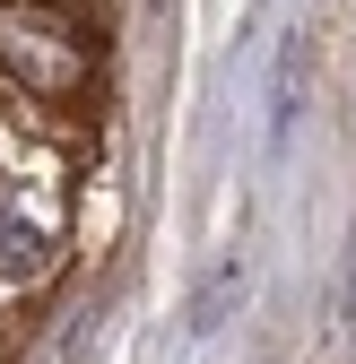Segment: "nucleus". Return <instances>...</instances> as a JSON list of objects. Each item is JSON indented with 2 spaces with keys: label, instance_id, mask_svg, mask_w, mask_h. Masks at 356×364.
<instances>
[{
  "label": "nucleus",
  "instance_id": "nucleus-1",
  "mask_svg": "<svg viewBox=\"0 0 356 364\" xmlns=\"http://www.w3.org/2000/svg\"><path fill=\"white\" fill-rule=\"evenodd\" d=\"M0 78L18 87L26 105H87L96 87V35L70 0H0Z\"/></svg>",
  "mask_w": 356,
  "mask_h": 364
},
{
  "label": "nucleus",
  "instance_id": "nucleus-2",
  "mask_svg": "<svg viewBox=\"0 0 356 364\" xmlns=\"http://www.w3.org/2000/svg\"><path fill=\"white\" fill-rule=\"evenodd\" d=\"M61 260V191L53 173L0 148V287H35Z\"/></svg>",
  "mask_w": 356,
  "mask_h": 364
}]
</instances>
